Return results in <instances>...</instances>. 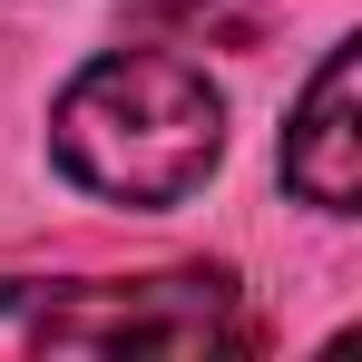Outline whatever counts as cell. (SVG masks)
<instances>
[{"label": "cell", "instance_id": "cell-1", "mask_svg": "<svg viewBox=\"0 0 362 362\" xmlns=\"http://www.w3.org/2000/svg\"><path fill=\"white\" fill-rule=\"evenodd\" d=\"M49 147L108 206H186L226 157V98L167 49H108L59 88Z\"/></svg>", "mask_w": 362, "mask_h": 362}, {"label": "cell", "instance_id": "cell-2", "mask_svg": "<svg viewBox=\"0 0 362 362\" xmlns=\"http://www.w3.org/2000/svg\"><path fill=\"white\" fill-rule=\"evenodd\" d=\"M235 274L177 264L127 284H10L0 294V353H245Z\"/></svg>", "mask_w": 362, "mask_h": 362}, {"label": "cell", "instance_id": "cell-3", "mask_svg": "<svg viewBox=\"0 0 362 362\" xmlns=\"http://www.w3.org/2000/svg\"><path fill=\"white\" fill-rule=\"evenodd\" d=\"M284 186L323 216H353L362 196V49H323V69L303 78V108L284 127Z\"/></svg>", "mask_w": 362, "mask_h": 362}]
</instances>
